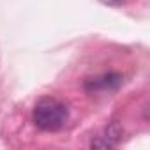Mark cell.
Returning <instances> with one entry per match:
<instances>
[{
    "label": "cell",
    "mask_w": 150,
    "mask_h": 150,
    "mask_svg": "<svg viewBox=\"0 0 150 150\" xmlns=\"http://www.w3.org/2000/svg\"><path fill=\"white\" fill-rule=\"evenodd\" d=\"M67 120H69V108L55 97L41 99L32 111V122L35 124L37 129L46 132L60 131L62 127H65Z\"/></svg>",
    "instance_id": "cell-1"
},
{
    "label": "cell",
    "mask_w": 150,
    "mask_h": 150,
    "mask_svg": "<svg viewBox=\"0 0 150 150\" xmlns=\"http://www.w3.org/2000/svg\"><path fill=\"white\" fill-rule=\"evenodd\" d=\"M124 78L118 72H106V74H99L96 78H88L85 81V90L88 94H106V92H113L122 85Z\"/></svg>",
    "instance_id": "cell-2"
},
{
    "label": "cell",
    "mask_w": 150,
    "mask_h": 150,
    "mask_svg": "<svg viewBox=\"0 0 150 150\" xmlns=\"http://www.w3.org/2000/svg\"><path fill=\"white\" fill-rule=\"evenodd\" d=\"M122 136H124L122 125L118 122H111L99 134L92 136L88 146L90 148H113V146H117L122 141Z\"/></svg>",
    "instance_id": "cell-3"
},
{
    "label": "cell",
    "mask_w": 150,
    "mask_h": 150,
    "mask_svg": "<svg viewBox=\"0 0 150 150\" xmlns=\"http://www.w3.org/2000/svg\"><path fill=\"white\" fill-rule=\"evenodd\" d=\"M99 2L108 6V7H120V6L125 4V0H99Z\"/></svg>",
    "instance_id": "cell-4"
}]
</instances>
